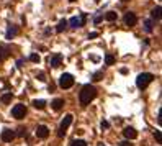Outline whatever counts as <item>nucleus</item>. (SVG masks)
<instances>
[{
  "label": "nucleus",
  "instance_id": "cd10ccee",
  "mask_svg": "<svg viewBox=\"0 0 162 146\" xmlns=\"http://www.w3.org/2000/svg\"><path fill=\"white\" fill-rule=\"evenodd\" d=\"M95 38H98V33H97V31H94V33L88 35V39H95Z\"/></svg>",
  "mask_w": 162,
  "mask_h": 146
},
{
  "label": "nucleus",
  "instance_id": "f03ea898",
  "mask_svg": "<svg viewBox=\"0 0 162 146\" xmlns=\"http://www.w3.org/2000/svg\"><path fill=\"white\" fill-rule=\"evenodd\" d=\"M154 80V74H151V72H143V74H139L137 76V79H136V86L137 89H146Z\"/></svg>",
  "mask_w": 162,
  "mask_h": 146
},
{
  "label": "nucleus",
  "instance_id": "20e7f679",
  "mask_svg": "<svg viewBox=\"0 0 162 146\" xmlns=\"http://www.w3.org/2000/svg\"><path fill=\"white\" fill-rule=\"evenodd\" d=\"M12 115H13L17 120L25 118V115H26V107H25L23 104H17L13 108H12Z\"/></svg>",
  "mask_w": 162,
  "mask_h": 146
},
{
  "label": "nucleus",
  "instance_id": "bb28decb",
  "mask_svg": "<svg viewBox=\"0 0 162 146\" xmlns=\"http://www.w3.org/2000/svg\"><path fill=\"white\" fill-rule=\"evenodd\" d=\"M18 136H26V130L25 128H18Z\"/></svg>",
  "mask_w": 162,
  "mask_h": 146
},
{
  "label": "nucleus",
  "instance_id": "f8f14e48",
  "mask_svg": "<svg viewBox=\"0 0 162 146\" xmlns=\"http://www.w3.org/2000/svg\"><path fill=\"white\" fill-rule=\"evenodd\" d=\"M67 25L71 26V28H80V26H84V25H82V20L77 18V17H72V18L67 22Z\"/></svg>",
  "mask_w": 162,
  "mask_h": 146
},
{
  "label": "nucleus",
  "instance_id": "1a4fd4ad",
  "mask_svg": "<svg viewBox=\"0 0 162 146\" xmlns=\"http://www.w3.org/2000/svg\"><path fill=\"white\" fill-rule=\"evenodd\" d=\"M124 23H126L128 26H134L137 23V17L136 13H133V12H128L126 15H124Z\"/></svg>",
  "mask_w": 162,
  "mask_h": 146
},
{
  "label": "nucleus",
  "instance_id": "c85d7f7f",
  "mask_svg": "<svg viewBox=\"0 0 162 146\" xmlns=\"http://www.w3.org/2000/svg\"><path fill=\"white\" fill-rule=\"evenodd\" d=\"M116 146H133V144L129 143V141H121V143H118Z\"/></svg>",
  "mask_w": 162,
  "mask_h": 146
},
{
  "label": "nucleus",
  "instance_id": "9b49d317",
  "mask_svg": "<svg viewBox=\"0 0 162 146\" xmlns=\"http://www.w3.org/2000/svg\"><path fill=\"white\" fill-rule=\"evenodd\" d=\"M10 53H12V49L8 46H5V44L0 43V61H5L10 56Z\"/></svg>",
  "mask_w": 162,
  "mask_h": 146
},
{
  "label": "nucleus",
  "instance_id": "423d86ee",
  "mask_svg": "<svg viewBox=\"0 0 162 146\" xmlns=\"http://www.w3.org/2000/svg\"><path fill=\"white\" fill-rule=\"evenodd\" d=\"M15 136H17V133H15L13 130L5 128V130L2 131V141H5V143H10V141H13Z\"/></svg>",
  "mask_w": 162,
  "mask_h": 146
},
{
  "label": "nucleus",
  "instance_id": "6ab92c4d",
  "mask_svg": "<svg viewBox=\"0 0 162 146\" xmlns=\"http://www.w3.org/2000/svg\"><path fill=\"white\" fill-rule=\"evenodd\" d=\"M105 18H107L108 22H115V20L118 18V15H116V12H107V15H105Z\"/></svg>",
  "mask_w": 162,
  "mask_h": 146
},
{
  "label": "nucleus",
  "instance_id": "6e6552de",
  "mask_svg": "<svg viewBox=\"0 0 162 146\" xmlns=\"http://www.w3.org/2000/svg\"><path fill=\"white\" fill-rule=\"evenodd\" d=\"M36 136L41 138V140H46V138L49 136V128L44 127V125H39V127L36 128Z\"/></svg>",
  "mask_w": 162,
  "mask_h": 146
},
{
  "label": "nucleus",
  "instance_id": "473e14b6",
  "mask_svg": "<svg viewBox=\"0 0 162 146\" xmlns=\"http://www.w3.org/2000/svg\"><path fill=\"white\" fill-rule=\"evenodd\" d=\"M69 2H77V0H69Z\"/></svg>",
  "mask_w": 162,
  "mask_h": 146
},
{
  "label": "nucleus",
  "instance_id": "ddd939ff",
  "mask_svg": "<svg viewBox=\"0 0 162 146\" xmlns=\"http://www.w3.org/2000/svg\"><path fill=\"white\" fill-rule=\"evenodd\" d=\"M17 33H18V28L15 26V25H8V30H7V35L5 36H7V39H12Z\"/></svg>",
  "mask_w": 162,
  "mask_h": 146
},
{
  "label": "nucleus",
  "instance_id": "b1692460",
  "mask_svg": "<svg viewBox=\"0 0 162 146\" xmlns=\"http://www.w3.org/2000/svg\"><path fill=\"white\" fill-rule=\"evenodd\" d=\"M154 138H156V140H157V143H160V141H162V135H160V130H156V131H154Z\"/></svg>",
  "mask_w": 162,
  "mask_h": 146
},
{
  "label": "nucleus",
  "instance_id": "c756f323",
  "mask_svg": "<svg viewBox=\"0 0 162 146\" xmlns=\"http://www.w3.org/2000/svg\"><path fill=\"white\" fill-rule=\"evenodd\" d=\"M100 127H102V128H108V127H110V123H108L107 120H103V121H102V125H100Z\"/></svg>",
  "mask_w": 162,
  "mask_h": 146
},
{
  "label": "nucleus",
  "instance_id": "72a5a7b5",
  "mask_svg": "<svg viewBox=\"0 0 162 146\" xmlns=\"http://www.w3.org/2000/svg\"><path fill=\"white\" fill-rule=\"evenodd\" d=\"M98 146H105V144H103V143H100V144H98Z\"/></svg>",
  "mask_w": 162,
  "mask_h": 146
},
{
  "label": "nucleus",
  "instance_id": "5701e85b",
  "mask_svg": "<svg viewBox=\"0 0 162 146\" xmlns=\"http://www.w3.org/2000/svg\"><path fill=\"white\" fill-rule=\"evenodd\" d=\"M30 61H31V63H39V61H41V58H39V54L33 53V54H30Z\"/></svg>",
  "mask_w": 162,
  "mask_h": 146
},
{
  "label": "nucleus",
  "instance_id": "7ed1b4c3",
  "mask_svg": "<svg viewBox=\"0 0 162 146\" xmlns=\"http://www.w3.org/2000/svg\"><path fill=\"white\" fill-rule=\"evenodd\" d=\"M72 86H74V77H72V74L64 72L59 77V87L61 89H71Z\"/></svg>",
  "mask_w": 162,
  "mask_h": 146
},
{
  "label": "nucleus",
  "instance_id": "412c9836",
  "mask_svg": "<svg viewBox=\"0 0 162 146\" xmlns=\"http://www.w3.org/2000/svg\"><path fill=\"white\" fill-rule=\"evenodd\" d=\"M12 97H13V94H12V92H8V94L2 95V99H0V102H2V104H10Z\"/></svg>",
  "mask_w": 162,
  "mask_h": 146
},
{
  "label": "nucleus",
  "instance_id": "9d476101",
  "mask_svg": "<svg viewBox=\"0 0 162 146\" xmlns=\"http://www.w3.org/2000/svg\"><path fill=\"white\" fill-rule=\"evenodd\" d=\"M123 135H124V138H128V140H136V138H137V131L134 128H131V127H126L123 130Z\"/></svg>",
  "mask_w": 162,
  "mask_h": 146
},
{
  "label": "nucleus",
  "instance_id": "393cba45",
  "mask_svg": "<svg viewBox=\"0 0 162 146\" xmlns=\"http://www.w3.org/2000/svg\"><path fill=\"white\" fill-rule=\"evenodd\" d=\"M102 77H103L102 71H98V72H95V74H94V80H102Z\"/></svg>",
  "mask_w": 162,
  "mask_h": 146
},
{
  "label": "nucleus",
  "instance_id": "4be33fe9",
  "mask_svg": "<svg viewBox=\"0 0 162 146\" xmlns=\"http://www.w3.org/2000/svg\"><path fill=\"white\" fill-rule=\"evenodd\" d=\"M71 146H88V144H87L84 140H74V141L71 143Z\"/></svg>",
  "mask_w": 162,
  "mask_h": 146
},
{
  "label": "nucleus",
  "instance_id": "aec40b11",
  "mask_svg": "<svg viewBox=\"0 0 162 146\" xmlns=\"http://www.w3.org/2000/svg\"><path fill=\"white\" fill-rule=\"evenodd\" d=\"M33 107H35V108H39V110H41V108L46 107V102H44V100H33Z\"/></svg>",
  "mask_w": 162,
  "mask_h": 146
},
{
  "label": "nucleus",
  "instance_id": "f3484780",
  "mask_svg": "<svg viewBox=\"0 0 162 146\" xmlns=\"http://www.w3.org/2000/svg\"><path fill=\"white\" fill-rule=\"evenodd\" d=\"M115 63H116V59H115V56H113V54H107V56H105V64H107V66H113Z\"/></svg>",
  "mask_w": 162,
  "mask_h": 146
},
{
  "label": "nucleus",
  "instance_id": "2eb2a0df",
  "mask_svg": "<svg viewBox=\"0 0 162 146\" xmlns=\"http://www.w3.org/2000/svg\"><path fill=\"white\" fill-rule=\"evenodd\" d=\"M66 28H67V22L66 20H61V22L58 23V26H56V31H58V33H62Z\"/></svg>",
  "mask_w": 162,
  "mask_h": 146
},
{
  "label": "nucleus",
  "instance_id": "7c9ffc66",
  "mask_svg": "<svg viewBox=\"0 0 162 146\" xmlns=\"http://www.w3.org/2000/svg\"><path fill=\"white\" fill-rule=\"evenodd\" d=\"M94 22L95 23H100V22H102V15H97V17L94 18Z\"/></svg>",
  "mask_w": 162,
  "mask_h": 146
},
{
  "label": "nucleus",
  "instance_id": "4468645a",
  "mask_svg": "<svg viewBox=\"0 0 162 146\" xmlns=\"http://www.w3.org/2000/svg\"><path fill=\"white\" fill-rule=\"evenodd\" d=\"M62 105H64V99H56V100H52L51 107L54 108L56 112H58V110H61V108H62Z\"/></svg>",
  "mask_w": 162,
  "mask_h": 146
},
{
  "label": "nucleus",
  "instance_id": "a211bd4d",
  "mask_svg": "<svg viewBox=\"0 0 162 146\" xmlns=\"http://www.w3.org/2000/svg\"><path fill=\"white\" fill-rule=\"evenodd\" d=\"M151 17H152V18H156V20H159V18H160V7H159V5H157L156 8H152Z\"/></svg>",
  "mask_w": 162,
  "mask_h": 146
},
{
  "label": "nucleus",
  "instance_id": "dca6fc26",
  "mask_svg": "<svg viewBox=\"0 0 162 146\" xmlns=\"http://www.w3.org/2000/svg\"><path fill=\"white\" fill-rule=\"evenodd\" d=\"M144 30L147 31V33H152V31H154V23H152V20H146V22H144Z\"/></svg>",
  "mask_w": 162,
  "mask_h": 146
},
{
  "label": "nucleus",
  "instance_id": "0eeeda50",
  "mask_svg": "<svg viewBox=\"0 0 162 146\" xmlns=\"http://www.w3.org/2000/svg\"><path fill=\"white\" fill-rule=\"evenodd\" d=\"M49 66L51 67H59L61 66V63H62V54H59V53H56V54H52L49 56Z\"/></svg>",
  "mask_w": 162,
  "mask_h": 146
},
{
  "label": "nucleus",
  "instance_id": "f257e3e1",
  "mask_svg": "<svg viewBox=\"0 0 162 146\" xmlns=\"http://www.w3.org/2000/svg\"><path fill=\"white\" fill-rule=\"evenodd\" d=\"M97 97V89L94 86H90V84H85V86L82 87V90L79 92V102L82 107H85L88 105Z\"/></svg>",
  "mask_w": 162,
  "mask_h": 146
},
{
  "label": "nucleus",
  "instance_id": "a878e982",
  "mask_svg": "<svg viewBox=\"0 0 162 146\" xmlns=\"http://www.w3.org/2000/svg\"><path fill=\"white\" fill-rule=\"evenodd\" d=\"M36 79L41 80V82H44V80H46V76H44V72H39V74L36 76Z\"/></svg>",
  "mask_w": 162,
  "mask_h": 146
},
{
  "label": "nucleus",
  "instance_id": "39448f33",
  "mask_svg": "<svg viewBox=\"0 0 162 146\" xmlns=\"http://www.w3.org/2000/svg\"><path fill=\"white\" fill-rule=\"evenodd\" d=\"M72 118H74V117H72L71 113H69V115H66V117H64V120L61 121V127H59V136H61V138L66 135V130H67L69 127H71Z\"/></svg>",
  "mask_w": 162,
  "mask_h": 146
},
{
  "label": "nucleus",
  "instance_id": "2f4dec72",
  "mask_svg": "<svg viewBox=\"0 0 162 146\" xmlns=\"http://www.w3.org/2000/svg\"><path fill=\"white\" fill-rule=\"evenodd\" d=\"M121 2H129V0H121Z\"/></svg>",
  "mask_w": 162,
  "mask_h": 146
},
{
  "label": "nucleus",
  "instance_id": "f704fd0d",
  "mask_svg": "<svg viewBox=\"0 0 162 146\" xmlns=\"http://www.w3.org/2000/svg\"><path fill=\"white\" fill-rule=\"evenodd\" d=\"M95 2H100V0H95Z\"/></svg>",
  "mask_w": 162,
  "mask_h": 146
}]
</instances>
